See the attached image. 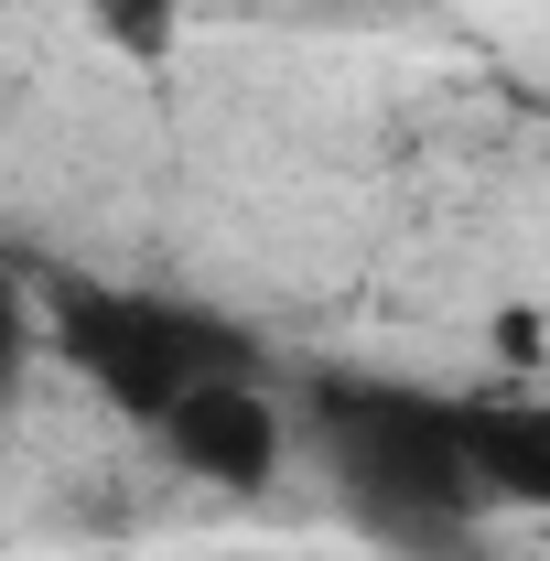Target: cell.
I'll return each instance as SVG.
<instances>
[{
	"label": "cell",
	"mask_w": 550,
	"mask_h": 561,
	"mask_svg": "<svg viewBox=\"0 0 550 561\" xmlns=\"http://www.w3.org/2000/svg\"><path fill=\"white\" fill-rule=\"evenodd\" d=\"M151 443H162L173 476H195L216 496H271L280 465H291V421H280L271 378H206V389H184L173 411L151 421Z\"/></svg>",
	"instance_id": "cell-3"
},
{
	"label": "cell",
	"mask_w": 550,
	"mask_h": 561,
	"mask_svg": "<svg viewBox=\"0 0 550 561\" xmlns=\"http://www.w3.org/2000/svg\"><path fill=\"white\" fill-rule=\"evenodd\" d=\"M302 421H313L335 486L356 496V518H378L400 540H443L485 507L475 465H465V389L389 378V367H313Z\"/></svg>",
	"instance_id": "cell-2"
},
{
	"label": "cell",
	"mask_w": 550,
	"mask_h": 561,
	"mask_svg": "<svg viewBox=\"0 0 550 561\" xmlns=\"http://www.w3.org/2000/svg\"><path fill=\"white\" fill-rule=\"evenodd\" d=\"M22 291H33V335L66 356L130 432H151V421L173 411L184 389H206V378H271L260 335L238 313L195 302V291L98 280V271H33Z\"/></svg>",
	"instance_id": "cell-1"
},
{
	"label": "cell",
	"mask_w": 550,
	"mask_h": 561,
	"mask_svg": "<svg viewBox=\"0 0 550 561\" xmlns=\"http://www.w3.org/2000/svg\"><path fill=\"white\" fill-rule=\"evenodd\" d=\"M540 356H550L540 302H507V313H496V367H507V389H529V378H540Z\"/></svg>",
	"instance_id": "cell-7"
},
{
	"label": "cell",
	"mask_w": 550,
	"mask_h": 561,
	"mask_svg": "<svg viewBox=\"0 0 550 561\" xmlns=\"http://www.w3.org/2000/svg\"><path fill=\"white\" fill-rule=\"evenodd\" d=\"M33 346H44V335H33V291L0 271V411L22 400V378H33Z\"/></svg>",
	"instance_id": "cell-6"
},
{
	"label": "cell",
	"mask_w": 550,
	"mask_h": 561,
	"mask_svg": "<svg viewBox=\"0 0 550 561\" xmlns=\"http://www.w3.org/2000/svg\"><path fill=\"white\" fill-rule=\"evenodd\" d=\"M184 11H195V0H76V22H87L119 66H162V55L184 44Z\"/></svg>",
	"instance_id": "cell-5"
},
{
	"label": "cell",
	"mask_w": 550,
	"mask_h": 561,
	"mask_svg": "<svg viewBox=\"0 0 550 561\" xmlns=\"http://www.w3.org/2000/svg\"><path fill=\"white\" fill-rule=\"evenodd\" d=\"M465 465L485 507H550V400L540 389H465Z\"/></svg>",
	"instance_id": "cell-4"
}]
</instances>
